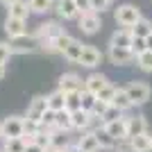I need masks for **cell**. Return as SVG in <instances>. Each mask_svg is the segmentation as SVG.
Returning a JSON list of instances; mask_svg holds the SVG:
<instances>
[{
	"mask_svg": "<svg viewBox=\"0 0 152 152\" xmlns=\"http://www.w3.org/2000/svg\"><path fill=\"white\" fill-rule=\"evenodd\" d=\"M127 95H129V100H132L134 107H141V104H145L148 100H150V95H152V89H150V84L143 82V80H132V82L125 86Z\"/></svg>",
	"mask_w": 152,
	"mask_h": 152,
	"instance_id": "obj_1",
	"label": "cell"
},
{
	"mask_svg": "<svg viewBox=\"0 0 152 152\" xmlns=\"http://www.w3.org/2000/svg\"><path fill=\"white\" fill-rule=\"evenodd\" d=\"M114 18H116V23H118V25L129 27V30H132V27L136 25L143 16H141V9H139L136 5H129V2H127V5H121V7L114 12Z\"/></svg>",
	"mask_w": 152,
	"mask_h": 152,
	"instance_id": "obj_2",
	"label": "cell"
},
{
	"mask_svg": "<svg viewBox=\"0 0 152 152\" xmlns=\"http://www.w3.org/2000/svg\"><path fill=\"white\" fill-rule=\"evenodd\" d=\"M23 125H25L23 116H7L5 121L0 123L2 139H23Z\"/></svg>",
	"mask_w": 152,
	"mask_h": 152,
	"instance_id": "obj_3",
	"label": "cell"
},
{
	"mask_svg": "<svg viewBox=\"0 0 152 152\" xmlns=\"http://www.w3.org/2000/svg\"><path fill=\"white\" fill-rule=\"evenodd\" d=\"M102 132H107L111 139H116L118 143H125L127 139V116H123V118H118V121H111V123H102L100 125Z\"/></svg>",
	"mask_w": 152,
	"mask_h": 152,
	"instance_id": "obj_4",
	"label": "cell"
},
{
	"mask_svg": "<svg viewBox=\"0 0 152 152\" xmlns=\"http://www.w3.org/2000/svg\"><path fill=\"white\" fill-rule=\"evenodd\" d=\"M61 25H59L57 20H45L41 25L34 30V39H37L39 43H43V41H52V39H57L61 34Z\"/></svg>",
	"mask_w": 152,
	"mask_h": 152,
	"instance_id": "obj_5",
	"label": "cell"
},
{
	"mask_svg": "<svg viewBox=\"0 0 152 152\" xmlns=\"http://www.w3.org/2000/svg\"><path fill=\"white\" fill-rule=\"evenodd\" d=\"M57 89L64 91V93H70V91H84V80L77 75V73L68 70V73L59 75V80H57Z\"/></svg>",
	"mask_w": 152,
	"mask_h": 152,
	"instance_id": "obj_6",
	"label": "cell"
},
{
	"mask_svg": "<svg viewBox=\"0 0 152 152\" xmlns=\"http://www.w3.org/2000/svg\"><path fill=\"white\" fill-rule=\"evenodd\" d=\"M48 109H50V107H48V95H37V98H32L30 104H27L25 118L41 123V118H43V114L48 111Z\"/></svg>",
	"mask_w": 152,
	"mask_h": 152,
	"instance_id": "obj_7",
	"label": "cell"
},
{
	"mask_svg": "<svg viewBox=\"0 0 152 152\" xmlns=\"http://www.w3.org/2000/svg\"><path fill=\"white\" fill-rule=\"evenodd\" d=\"M107 57L114 66H129L132 61H136V57L132 55L129 48H116V45H109Z\"/></svg>",
	"mask_w": 152,
	"mask_h": 152,
	"instance_id": "obj_8",
	"label": "cell"
},
{
	"mask_svg": "<svg viewBox=\"0 0 152 152\" xmlns=\"http://www.w3.org/2000/svg\"><path fill=\"white\" fill-rule=\"evenodd\" d=\"M75 145L84 152H102L100 150V141H98V129H89V132H82L77 136Z\"/></svg>",
	"mask_w": 152,
	"mask_h": 152,
	"instance_id": "obj_9",
	"label": "cell"
},
{
	"mask_svg": "<svg viewBox=\"0 0 152 152\" xmlns=\"http://www.w3.org/2000/svg\"><path fill=\"white\" fill-rule=\"evenodd\" d=\"M102 64V52L91 43H84V50H82V57H80V66L82 68H95Z\"/></svg>",
	"mask_w": 152,
	"mask_h": 152,
	"instance_id": "obj_10",
	"label": "cell"
},
{
	"mask_svg": "<svg viewBox=\"0 0 152 152\" xmlns=\"http://www.w3.org/2000/svg\"><path fill=\"white\" fill-rule=\"evenodd\" d=\"M141 134H148V118L143 114L127 116V139H134Z\"/></svg>",
	"mask_w": 152,
	"mask_h": 152,
	"instance_id": "obj_11",
	"label": "cell"
},
{
	"mask_svg": "<svg viewBox=\"0 0 152 152\" xmlns=\"http://www.w3.org/2000/svg\"><path fill=\"white\" fill-rule=\"evenodd\" d=\"M5 32H7V37H9V39H23V37H27V20L7 16V18H5Z\"/></svg>",
	"mask_w": 152,
	"mask_h": 152,
	"instance_id": "obj_12",
	"label": "cell"
},
{
	"mask_svg": "<svg viewBox=\"0 0 152 152\" xmlns=\"http://www.w3.org/2000/svg\"><path fill=\"white\" fill-rule=\"evenodd\" d=\"M100 27H102V18H100V14H95V12H91V14H84V16H80V30L84 32V34H98L100 32Z\"/></svg>",
	"mask_w": 152,
	"mask_h": 152,
	"instance_id": "obj_13",
	"label": "cell"
},
{
	"mask_svg": "<svg viewBox=\"0 0 152 152\" xmlns=\"http://www.w3.org/2000/svg\"><path fill=\"white\" fill-rule=\"evenodd\" d=\"M70 121H73V129H77V132H89V127L93 125V114H89V111H84V109H80V111H73L70 114Z\"/></svg>",
	"mask_w": 152,
	"mask_h": 152,
	"instance_id": "obj_14",
	"label": "cell"
},
{
	"mask_svg": "<svg viewBox=\"0 0 152 152\" xmlns=\"http://www.w3.org/2000/svg\"><path fill=\"white\" fill-rule=\"evenodd\" d=\"M107 84H109L107 75H102V73H91V75L84 80V91L98 95V93H100V89H104Z\"/></svg>",
	"mask_w": 152,
	"mask_h": 152,
	"instance_id": "obj_15",
	"label": "cell"
},
{
	"mask_svg": "<svg viewBox=\"0 0 152 152\" xmlns=\"http://www.w3.org/2000/svg\"><path fill=\"white\" fill-rule=\"evenodd\" d=\"M127 150L129 152H152V136H150V132L129 139L127 141Z\"/></svg>",
	"mask_w": 152,
	"mask_h": 152,
	"instance_id": "obj_16",
	"label": "cell"
},
{
	"mask_svg": "<svg viewBox=\"0 0 152 152\" xmlns=\"http://www.w3.org/2000/svg\"><path fill=\"white\" fill-rule=\"evenodd\" d=\"M55 9H57V16L64 18V20H73V18L80 16V12H77V7H75V0H57Z\"/></svg>",
	"mask_w": 152,
	"mask_h": 152,
	"instance_id": "obj_17",
	"label": "cell"
},
{
	"mask_svg": "<svg viewBox=\"0 0 152 152\" xmlns=\"http://www.w3.org/2000/svg\"><path fill=\"white\" fill-rule=\"evenodd\" d=\"M132 41H134V34L129 27H121L111 34V41L109 45H116V48H132Z\"/></svg>",
	"mask_w": 152,
	"mask_h": 152,
	"instance_id": "obj_18",
	"label": "cell"
},
{
	"mask_svg": "<svg viewBox=\"0 0 152 152\" xmlns=\"http://www.w3.org/2000/svg\"><path fill=\"white\" fill-rule=\"evenodd\" d=\"M30 5H27L25 0H18V2H14V5L7 7V16H12V18H20V20H27L30 18Z\"/></svg>",
	"mask_w": 152,
	"mask_h": 152,
	"instance_id": "obj_19",
	"label": "cell"
},
{
	"mask_svg": "<svg viewBox=\"0 0 152 152\" xmlns=\"http://www.w3.org/2000/svg\"><path fill=\"white\" fill-rule=\"evenodd\" d=\"M50 141H52V148H50V150H68V148H70L68 132H61V129L50 132Z\"/></svg>",
	"mask_w": 152,
	"mask_h": 152,
	"instance_id": "obj_20",
	"label": "cell"
},
{
	"mask_svg": "<svg viewBox=\"0 0 152 152\" xmlns=\"http://www.w3.org/2000/svg\"><path fill=\"white\" fill-rule=\"evenodd\" d=\"M48 107L52 109V111H61V109H66V93L64 91H52L50 95H48Z\"/></svg>",
	"mask_w": 152,
	"mask_h": 152,
	"instance_id": "obj_21",
	"label": "cell"
},
{
	"mask_svg": "<svg viewBox=\"0 0 152 152\" xmlns=\"http://www.w3.org/2000/svg\"><path fill=\"white\" fill-rule=\"evenodd\" d=\"M111 104H114V107H118V109L123 111V114H125V111H129V109L134 107L125 89H118V91H116V98H114V102H111Z\"/></svg>",
	"mask_w": 152,
	"mask_h": 152,
	"instance_id": "obj_22",
	"label": "cell"
},
{
	"mask_svg": "<svg viewBox=\"0 0 152 152\" xmlns=\"http://www.w3.org/2000/svg\"><path fill=\"white\" fill-rule=\"evenodd\" d=\"M82 50H84V43L82 41H73V43L66 48V52H64V57L68 59V61H75V64H80V57H82Z\"/></svg>",
	"mask_w": 152,
	"mask_h": 152,
	"instance_id": "obj_23",
	"label": "cell"
},
{
	"mask_svg": "<svg viewBox=\"0 0 152 152\" xmlns=\"http://www.w3.org/2000/svg\"><path fill=\"white\" fill-rule=\"evenodd\" d=\"M25 139H2V152H25Z\"/></svg>",
	"mask_w": 152,
	"mask_h": 152,
	"instance_id": "obj_24",
	"label": "cell"
},
{
	"mask_svg": "<svg viewBox=\"0 0 152 152\" xmlns=\"http://www.w3.org/2000/svg\"><path fill=\"white\" fill-rule=\"evenodd\" d=\"M82 109V91H70L66 93V111H80Z\"/></svg>",
	"mask_w": 152,
	"mask_h": 152,
	"instance_id": "obj_25",
	"label": "cell"
},
{
	"mask_svg": "<svg viewBox=\"0 0 152 152\" xmlns=\"http://www.w3.org/2000/svg\"><path fill=\"white\" fill-rule=\"evenodd\" d=\"M32 14H48L50 9H55V0H27Z\"/></svg>",
	"mask_w": 152,
	"mask_h": 152,
	"instance_id": "obj_26",
	"label": "cell"
},
{
	"mask_svg": "<svg viewBox=\"0 0 152 152\" xmlns=\"http://www.w3.org/2000/svg\"><path fill=\"white\" fill-rule=\"evenodd\" d=\"M55 127H57V129H61V132H70V129H73V121H70V111H66V109L57 111V121H55Z\"/></svg>",
	"mask_w": 152,
	"mask_h": 152,
	"instance_id": "obj_27",
	"label": "cell"
},
{
	"mask_svg": "<svg viewBox=\"0 0 152 152\" xmlns=\"http://www.w3.org/2000/svg\"><path fill=\"white\" fill-rule=\"evenodd\" d=\"M73 41H75V39L70 37L68 32H61V34H59L57 39H52V43H55V50H57L59 55H64V52H66V48H68V45L73 43Z\"/></svg>",
	"mask_w": 152,
	"mask_h": 152,
	"instance_id": "obj_28",
	"label": "cell"
},
{
	"mask_svg": "<svg viewBox=\"0 0 152 152\" xmlns=\"http://www.w3.org/2000/svg\"><path fill=\"white\" fill-rule=\"evenodd\" d=\"M132 34L134 37H141V39H145L148 34H152V23L148 18H141L136 25L132 27Z\"/></svg>",
	"mask_w": 152,
	"mask_h": 152,
	"instance_id": "obj_29",
	"label": "cell"
},
{
	"mask_svg": "<svg viewBox=\"0 0 152 152\" xmlns=\"http://www.w3.org/2000/svg\"><path fill=\"white\" fill-rule=\"evenodd\" d=\"M136 66L143 73H152V50H145L143 55H139L136 57Z\"/></svg>",
	"mask_w": 152,
	"mask_h": 152,
	"instance_id": "obj_30",
	"label": "cell"
},
{
	"mask_svg": "<svg viewBox=\"0 0 152 152\" xmlns=\"http://www.w3.org/2000/svg\"><path fill=\"white\" fill-rule=\"evenodd\" d=\"M116 91H118V86H114V84L109 82L104 89H100V93H98V100L107 102V104H111V102H114V98H116Z\"/></svg>",
	"mask_w": 152,
	"mask_h": 152,
	"instance_id": "obj_31",
	"label": "cell"
},
{
	"mask_svg": "<svg viewBox=\"0 0 152 152\" xmlns=\"http://www.w3.org/2000/svg\"><path fill=\"white\" fill-rule=\"evenodd\" d=\"M98 141H100V150H114L116 145H118V141L111 139L107 132H102V129H98Z\"/></svg>",
	"mask_w": 152,
	"mask_h": 152,
	"instance_id": "obj_32",
	"label": "cell"
},
{
	"mask_svg": "<svg viewBox=\"0 0 152 152\" xmlns=\"http://www.w3.org/2000/svg\"><path fill=\"white\" fill-rule=\"evenodd\" d=\"M118 118H123V111L118 107H114V104H109V109L104 111V116L100 118V125L102 123H111V121H118Z\"/></svg>",
	"mask_w": 152,
	"mask_h": 152,
	"instance_id": "obj_33",
	"label": "cell"
},
{
	"mask_svg": "<svg viewBox=\"0 0 152 152\" xmlns=\"http://www.w3.org/2000/svg\"><path fill=\"white\" fill-rule=\"evenodd\" d=\"M95 102H98V95H93V93H89V91H82V109L84 111H93V107H95Z\"/></svg>",
	"mask_w": 152,
	"mask_h": 152,
	"instance_id": "obj_34",
	"label": "cell"
},
{
	"mask_svg": "<svg viewBox=\"0 0 152 152\" xmlns=\"http://www.w3.org/2000/svg\"><path fill=\"white\" fill-rule=\"evenodd\" d=\"M132 55L134 57H139V55H143V52L148 50V45H145V39H141V37H134V41H132Z\"/></svg>",
	"mask_w": 152,
	"mask_h": 152,
	"instance_id": "obj_35",
	"label": "cell"
},
{
	"mask_svg": "<svg viewBox=\"0 0 152 152\" xmlns=\"http://www.w3.org/2000/svg\"><path fill=\"white\" fill-rule=\"evenodd\" d=\"M14 55V45H9L7 41H0V64H7Z\"/></svg>",
	"mask_w": 152,
	"mask_h": 152,
	"instance_id": "obj_36",
	"label": "cell"
},
{
	"mask_svg": "<svg viewBox=\"0 0 152 152\" xmlns=\"http://www.w3.org/2000/svg\"><path fill=\"white\" fill-rule=\"evenodd\" d=\"M109 5H111V0H91V9H93L95 14H102Z\"/></svg>",
	"mask_w": 152,
	"mask_h": 152,
	"instance_id": "obj_37",
	"label": "cell"
},
{
	"mask_svg": "<svg viewBox=\"0 0 152 152\" xmlns=\"http://www.w3.org/2000/svg\"><path fill=\"white\" fill-rule=\"evenodd\" d=\"M75 7H77V12H80V16L93 12V9H91V0H75Z\"/></svg>",
	"mask_w": 152,
	"mask_h": 152,
	"instance_id": "obj_38",
	"label": "cell"
},
{
	"mask_svg": "<svg viewBox=\"0 0 152 152\" xmlns=\"http://www.w3.org/2000/svg\"><path fill=\"white\" fill-rule=\"evenodd\" d=\"M25 152H48V150H45V148H41V145H37V143H27Z\"/></svg>",
	"mask_w": 152,
	"mask_h": 152,
	"instance_id": "obj_39",
	"label": "cell"
},
{
	"mask_svg": "<svg viewBox=\"0 0 152 152\" xmlns=\"http://www.w3.org/2000/svg\"><path fill=\"white\" fill-rule=\"evenodd\" d=\"M145 45H148V50H152V34L145 37Z\"/></svg>",
	"mask_w": 152,
	"mask_h": 152,
	"instance_id": "obj_40",
	"label": "cell"
},
{
	"mask_svg": "<svg viewBox=\"0 0 152 152\" xmlns=\"http://www.w3.org/2000/svg\"><path fill=\"white\" fill-rule=\"evenodd\" d=\"M5 75H7V66H5V64H0V80H2Z\"/></svg>",
	"mask_w": 152,
	"mask_h": 152,
	"instance_id": "obj_41",
	"label": "cell"
},
{
	"mask_svg": "<svg viewBox=\"0 0 152 152\" xmlns=\"http://www.w3.org/2000/svg\"><path fill=\"white\" fill-rule=\"evenodd\" d=\"M66 152H84V150H80V148H77L75 143H73V145H70V148H68V150H66Z\"/></svg>",
	"mask_w": 152,
	"mask_h": 152,
	"instance_id": "obj_42",
	"label": "cell"
},
{
	"mask_svg": "<svg viewBox=\"0 0 152 152\" xmlns=\"http://www.w3.org/2000/svg\"><path fill=\"white\" fill-rule=\"evenodd\" d=\"M116 152H129V150H127V148H121V150H116Z\"/></svg>",
	"mask_w": 152,
	"mask_h": 152,
	"instance_id": "obj_43",
	"label": "cell"
},
{
	"mask_svg": "<svg viewBox=\"0 0 152 152\" xmlns=\"http://www.w3.org/2000/svg\"><path fill=\"white\" fill-rule=\"evenodd\" d=\"M48 152H66V150H48Z\"/></svg>",
	"mask_w": 152,
	"mask_h": 152,
	"instance_id": "obj_44",
	"label": "cell"
},
{
	"mask_svg": "<svg viewBox=\"0 0 152 152\" xmlns=\"http://www.w3.org/2000/svg\"><path fill=\"white\" fill-rule=\"evenodd\" d=\"M0 141H2V129H0Z\"/></svg>",
	"mask_w": 152,
	"mask_h": 152,
	"instance_id": "obj_45",
	"label": "cell"
},
{
	"mask_svg": "<svg viewBox=\"0 0 152 152\" xmlns=\"http://www.w3.org/2000/svg\"><path fill=\"white\" fill-rule=\"evenodd\" d=\"M150 136H152V132H150Z\"/></svg>",
	"mask_w": 152,
	"mask_h": 152,
	"instance_id": "obj_46",
	"label": "cell"
},
{
	"mask_svg": "<svg viewBox=\"0 0 152 152\" xmlns=\"http://www.w3.org/2000/svg\"><path fill=\"white\" fill-rule=\"evenodd\" d=\"M0 152H2V150H0Z\"/></svg>",
	"mask_w": 152,
	"mask_h": 152,
	"instance_id": "obj_47",
	"label": "cell"
}]
</instances>
